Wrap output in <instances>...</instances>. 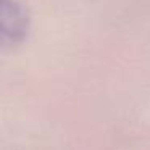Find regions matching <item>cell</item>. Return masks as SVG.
Segmentation results:
<instances>
[{
  "mask_svg": "<svg viewBox=\"0 0 150 150\" xmlns=\"http://www.w3.org/2000/svg\"><path fill=\"white\" fill-rule=\"evenodd\" d=\"M29 16L18 0H0V40L18 45L28 36Z\"/></svg>",
  "mask_w": 150,
  "mask_h": 150,
  "instance_id": "cell-1",
  "label": "cell"
}]
</instances>
